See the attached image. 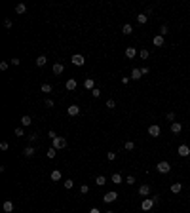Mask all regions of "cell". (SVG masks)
<instances>
[{
  "label": "cell",
  "instance_id": "28",
  "mask_svg": "<svg viewBox=\"0 0 190 213\" xmlns=\"http://www.w3.org/2000/svg\"><path fill=\"white\" fill-rule=\"evenodd\" d=\"M51 90H53L51 84H42V91H44V93H51Z\"/></svg>",
  "mask_w": 190,
  "mask_h": 213
},
{
  "label": "cell",
  "instance_id": "47",
  "mask_svg": "<svg viewBox=\"0 0 190 213\" xmlns=\"http://www.w3.org/2000/svg\"><path fill=\"white\" fill-rule=\"evenodd\" d=\"M19 63H21V61H19V59H17V57H14V59H12V65H15V67H17V65H19Z\"/></svg>",
  "mask_w": 190,
  "mask_h": 213
},
{
  "label": "cell",
  "instance_id": "24",
  "mask_svg": "<svg viewBox=\"0 0 190 213\" xmlns=\"http://www.w3.org/2000/svg\"><path fill=\"white\" fill-rule=\"evenodd\" d=\"M122 32H124V34H131V32H133V27L129 25V23H126V25L122 27Z\"/></svg>",
  "mask_w": 190,
  "mask_h": 213
},
{
  "label": "cell",
  "instance_id": "25",
  "mask_svg": "<svg viewBox=\"0 0 190 213\" xmlns=\"http://www.w3.org/2000/svg\"><path fill=\"white\" fill-rule=\"evenodd\" d=\"M141 76H143V74H141V68H133V71H131V78H133V80H139Z\"/></svg>",
  "mask_w": 190,
  "mask_h": 213
},
{
  "label": "cell",
  "instance_id": "5",
  "mask_svg": "<svg viewBox=\"0 0 190 213\" xmlns=\"http://www.w3.org/2000/svg\"><path fill=\"white\" fill-rule=\"evenodd\" d=\"M103 200H105V202H107V204H112V202H116V200H118V192H107V194H105L103 196Z\"/></svg>",
  "mask_w": 190,
  "mask_h": 213
},
{
  "label": "cell",
  "instance_id": "42",
  "mask_svg": "<svg viewBox=\"0 0 190 213\" xmlns=\"http://www.w3.org/2000/svg\"><path fill=\"white\" fill-rule=\"evenodd\" d=\"M46 107H48V109H51V107H53V101H51V99H46Z\"/></svg>",
  "mask_w": 190,
  "mask_h": 213
},
{
  "label": "cell",
  "instance_id": "39",
  "mask_svg": "<svg viewBox=\"0 0 190 213\" xmlns=\"http://www.w3.org/2000/svg\"><path fill=\"white\" fill-rule=\"evenodd\" d=\"M126 183H127V185H133V183H135V177H133V175H129V177L126 179Z\"/></svg>",
  "mask_w": 190,
  "mask_h": 213
},
{
  "label": "cell",
  "instance_id": "19",
  "mask_svg": "<svg viewBox=\"0 0 190 213\" xmlns=\"http://www.w3.org/2000/svg\"><path fill=\"white\" fill-rule=\"evenodd\" d=\"M146 21H148V15H146V14H139V15H137V23H139V25H145Z\"/></svg>",
  "mask_w": 190,
  "mask_h": 213
},
{
  "label": "cell",
  "instance_id": "41",
  "mask_svg": "<svg viewBox=\"0 0 190 213\" xmlns=\"http://www.w3.org/2000/svg\"><path fill=\"white\" fill-rule=\"evenodd\" d=\"M107 158H109V160H116V152H107Z\"/></svg>",
  "mask_w": 190,
  "mask_h": 213
},
{
  "label": "cell",
  "instance_id": "1",
  "mask_svg": "<svg viewBox=\"0 0 190 213\" xmlns=\"http://www.w3.org/2000/svg\"><path fill=\"white\" fill-rule=\"evenodd\" d=\"M51 145H53V149H65V147H67V139L57 135L53 141H51Z\"/></svg>",
  "mask_w": 190,
  "mask_h": 213
},
{
  "label": "cell",
  "instance_id": "45",
  "mask_svg": "<svg viewBox=\"0 0 190 213\" xmlns=\"http://www.w3.org/2000/svg\"><path fill=\"white\" fill-rule=\"evenodd\" d=\"M48 137H51V141H53L57 135H55V131H51V129H50V131H48Z\"/></svg>",
  "mask_w": 190,
  "mask_h": 213
},
{
  "label": "cell",
  "instance_id": "23",
  "mask_svg": "<svg viewBox=\"0 0 190 213\" xmlns=\"http://www.w3.org/2000/svg\"><path fill=\"white\" fill-rule=\"evenodd\" d=\"M105 183H107V177H105V175H99L97 179H95V185H97V186H103Z\"/></svg>",
  "mask_w": 190,
  "mask_h": 213
},
{
  "label": "cell",
  "instance_id": "36",
  "mask_svg": "<svg viewBox=\"0 0 190 213\" xmlns=\"http://www.w3.org/2000/svg\"><path fill=\"white\" fill-rule=\"evenodd\" d=\"M15 135H17V137H23V135H25L23 127H15Z\"/></svg>",
  "mask_w": 190,
  "mask_h": 213
},
{
  "label": "cell",
  "instance_id": "20",
  "mask_svg": "<svg viewBox=\"0 0 190 213\" xmlns=\"http://www.w3.org/2000/svg\"><path fill=\"white\" fill-rule=\"evenodd\" d=\"M152 44H154V46H158V48H162V46H163V36H160V34H158V36H154Z\"/></svg>",
  "mask_w": 190,
  "mask_h": 213
},
{
  "label": "cell",
  "instance_id": "48",
  "mask_svg": "<svg viewBox=\"0 0 190 213\" xmlns=\"http://www.w3.org/2000/svg\"><path fill=\"white\" fill-rule=\"evenodd\" d=\"M90 213H101V211H99L97 208H93V209H90Z\"/></svg>",
  "mask_w": 190,
  "mask_h": 213
},
{
  "label": "cell",
  "instance_id": "15",
  "mask_svg": "<svg viewBox=\"0 0 190 213\" xmlns=\"http://www.w3.org/2000/svg\"><path fill=\"white\" fill-rule=\"evenodd\" d=\"M31 124H32V120H31V116H29V114L21 116V126H23V127H29Z\"/></svg>",
  "mask_w": 190,
  "mask_h": 213
},
{
  "label": "cell",
  "instance_id": "34",
  "mask_svg": "<svg viewBox=\"0 0 190 213\" xmlns=\"http://www.w3.org/2000/svg\"><path fill=\"white\" fill-rule=\"evenodd\" d=\"M139 55H141V59H148V50H141Z\"/></svg>",
  "mask_w": 190,
  "mask_h": 213
},
{
  "label": "cell",
  "instance_id": "18",
  "mask_svg": "<svg viewBox=\"0 0 190 213\" xmlns=\"http://www.w3.org/2000/svg\"><path fill=\"white\" fill-rule=\"evenodd\" d=\"M181 190H182V185H181V183H173V185H171V192H173V194H179Z\"/></svg>",
  "mask_w": 190,
  "mask_h": 213
},
{
  "label": "cell",
  "instance_id": "44",
  "mask_svg": "<svg viewBox=\"0 0 190 213\" xmlns=\"http://www.w3.org/2000/svg\"><path fill=\"white\" fill-rule=\"evenodd\" d=\"M36 139H38L36 133H31V135H29V141H36Z\"/></svg>",
  "mask_w": 190,
  "mask_h": 213
},
{
  "label": "cell",
  "instance_id": "29",
  "mask_svg": "<svg viewBox=\"0 0 190 213\" xmlns=\"http://www.w3.org/2000/svg\"><path fill=\"white\" fill-rule=\"evenodd\" d=\"M55 152H57V149H48V158H55Z\"/></svg>",
  "mask_w": 190,
  "mask_h": 213
},
{
  "label": "cell",
  "instance_id": "32",
  "mask_svg": "<svg viewBox=\"0 0 190 213\" xmlns=\"http://www.w3.org/2000/svg\"><path fill=\"white\" fill-rule=\"evenodd\" d=\"M135 149V143H133V141H127L126 143V150H133Z\"/></svg>",
  "mask_w": 190,
  "mask_h": 213
},
{
  "label": "cell",
  "instance_id": "16",
  "mask_svg": "<svg viewBox=\"0 0 190 213\" xmlns=\"http://www.w3.org/2000/svg\"><path fill=\"white\" fill-rule=\"evenodd\" d=\"M50 177H51V181H61V177H63V173L59 171V169H53Z\"/></svg>",
  "mask_w": 190,
  "mask_h": 213
},
{
  "label": "cell",
  "instance_id": "33",
  "mask_svg": "<svg viewBox=\"0 0 190 213\" xmlns=\"http://www.w3.org/2000/svg\"><path fill=\"white\" fill-rule=\"evenodd\" d=\"M114 107H116V103H114V99H109V101H107V109H110V110H112Z\"/></svg>",
  "mask_w": 190,
  "mask_h": 213
},
{
  "label": "cell",
  "instance_id": "14",
  "mask_svg": "<svg viewBox=\"0 0 190 213\" xmlns=\"http://www.w3.org/2000/svg\"><path fill=\"white\" fill-rule=\"evenodd\" d=\"M76 80H74V78H70V80H67V84H65V88H67L68 91H72V90H76Z\"/></svg>",
  "mask_w": 190,
  "mask_h": 213
},
{
  "label": "cell",
  "instance_id": "4",
  "mask_svg": "<svg viewBox=\"0 0 190 213\" xmlns=\"http://www.w3.org/2000/svg\"><path fill=\"white\" fill-rule=\"evenodd\" d=\"M156 169H158L160 173H169L171 171V166H169V162H158Z\"/></svg>",
  "mask_w": 190,
  "mask_h": 213
},
{
  "label": "cell",
  "instance_id": "22",
  "mask_svg": "<svg viewBox=\"0 0 190 213\" xmlns=\"http://www.w3.org/2000/svg\"><path fill=\"white\" fill-rule=\"evenodd\" d=\"M63 71H65L63 63H55V65H53V73H55V74H61Z\"/></svg>",
  "mask_w": 190,
  "mask_h": 213
},
{
  "label": "cell",
  "instance_id": "10",
  "mask_svg": "<svg viewBox=\"0 0 190 213\" xmlns=\"http://www.w3.org/2000/svg\"><path fill=\"white\" fill-rule=\"evenodd\" d=\"M188 154H190V149H188V145H181V147H179V156L186 158Z\"/></svg>",
  "mask_w": 190,
  "mask_h": 213
},
{
  "label": "cell",
  "instance_id": "12",
  "mask_svg": "<svg viewBox=\"0 0 190 213\" xmlns=\"http://www.w3.org/2000/svg\"><path fill=\"white\" fill-rule=\"evenodd\" d=\"M84 88H86V90H90V91H93V90H95L93 78H86V82H84Z\"/></svg>",
  "mask_w": 190,
  "mask_h": 213
},
{
  "label": "cell",
  "instance_id": "11",
  "mask_svg": "<svg viewBox=\"0 0 190 213\" xmlns=\"http://www.w3.org/2000/svg\"><path fill=\"white\" fill-rule=\"evenodd\" d=\"M181 131H182V124L181 122H173L171 124V133L177 135V133H181Z\"/></svg>",
  "mask_w": 190,
  "mask_h": 213
},
{
  "label": "cell",
  "instance_id": "13",
  "mask_svg": "<svg viewBox=\"0 0 190 213\" xmlns=\"http://www.w3.org/2000/svg\"><path fill=\"white\" fill-rule=\"evenodd\" d=\"M139 194L141 196H148L150 194V185H141L139 186Z\"/></svg>",
  "mask_w": 190,
  "mask_h": 213
},
{
  "label": "cell",
  "instance_id": "21",
  "mask_svg": "<svg viewBox=\"0 0 190 213\" xmlns=\"http://www.w3.org/2000/svg\"><path fill=\"white\" fill-rule=\"evenodd\" d=\"M34 63H36V67H44V65L48 63V59H46L44 55H40V57H36V61H34Z\"/></svg>",
  "mask_w": 190,
  "mask_h": 213
},
{
  "label": "cell",
  "instance_id": "9",
  "mask_svg": "<svg viewBox=\"0 0 190 213\" xmlns=\"http://www.w3.org/2000/svg\"><path fill=\"white\" fill-rule=\"evenodd\" d=\"M135 55H137V50L133 48V46H127V48H126V57L127 59H133Z\"/></svg>",
  "mask_w": 190,
  "mask_h": 213
},
{
  "label": "cell",
  "instance_id": "30",
  "mask_svg": "<svg viewBox=\"0 0 190 213\" xmlns=\"http://www.w3.org/2000/svg\"><path fill=\"white\" fill-rule=\"evenodd\" d=\"M167 32H169V29L165 27V25H162V29H160V36H165Z\"/></svg>",
  "mask_w": 190,
  "mask_h": 213
},
{
  "label": "cell",
  "instance_id": "8",
  "mask_svg": "<svg viewBox=\"0 0 190 213\" xmlns=\"http://www.w3.org/2000/svg\"><path fill=\"white\" fill-rule=\"evenodd\" d=\"M2 209H4L6 213H12L14 211V202H12V200H6L4 204H2Z\"/></svg>",
  "mask_w": 190,
  "mask_h": 213
},
{
  "label": "cell",
  "instance_id": "38",
  "mask_svg": "<svg viewBox=\"0 0 190 213\" xmlns=\"http://www.w3.org/2000/svg\"><path fill=\"white\" fill-rule=\"evenodd\" d=\"M91 95H93V97H99L101 95V90H99V88H95V90L91 91Z\"/></svg>",
  "mask_w": 190,
  "mask_h": 213
},
{
  "label": "cell",
  "instance_id": "46",
  "mask_svg": "<svg viewBox=\"0 0 190 213\" xmlns=\"http://www.w3.org/2000/svg\"><path fill=\"white\" fill-rule=\"evenodd\" d=\"M141 74H143V76H145V74H148V67H143V68H141Z\"/></svg>",
  "mask_w": 190,
  "mask_h": 213
},
{
  "label": "cell",
  "instance_id": "7",
  "mask_svg": "<svg viewBox=\"0 0 190 213\" xmlns=\"http://www.w3.org/2000/svg\"><path fill=\"white\" fill-rule=\"evenodd\" d=\"M67 114L68 116H78V114H80V107H78V105H70L67 109Z\"/></svg>",
  "mask_w": 190,
  "mask_h": 213
},
{
  "label": "cell",
  "instance_id": "17",
  "mask_svg": "<svg viewBox=\"0 0 190 213\" xmlns=\"http://www.w3.org/2000/svg\"><path fill=\"white\" fill-rule=\"evenodd\" d=\"M34 152H36V150H34V147H25V150H23V154L27 156V158L34 156Z\"/></svg>",
  "mask_w": 190,
  "mask_h": 213
},
{
  "label": "cell",
  "instance_id": "43",
  "mask_svg": "<svg viewBox=\"0 0 190 213\" xmlns=\"http://www.w3.org/2000/svg\"><path fill=\"white\" fill-rule=\"evenodd\" d=\"M0 149H2V150H8V143H6V141H2V143H0Z\"/></svg>",
  "mask_w": 190,
  "mask_h": 213
},
{
  "label": "cell",
  "instance_id": "40",
  "mask_svg": "<svg viewBox=\"0 0 190 213\" xmlns=\"http://www.w3.org/2000/svg\"><path fill=\"white\" fill-rule=\"evenodd\" d=\"M8 61H2V63H0V71H6V68H8Z\"/></svg>",
  "mask_w": 190,
  "mask_h": 213
},
{
  "label": "cell",
  "instance_id": "27",
  "mask_svg": "<svg viewBox=\"0 0 190 213\" xmlns=\"http://www.w3.org/2000/svg\"><path fill=\"white\" fill-rule=\"evenodd\" d=\"M15 12H17V14H25V12H27V6H25V4H17V6H15Z\"/></svg>",
  "mask_w": 190,
  "mask_h": 213
},
{
  "label": "cell",
  "instance_id": "3",
  "mask_svg": "<svg viewBox=\"0 0 190 213\" xmlns=\"http://www.w3.org/2000/svg\"><path fill=\"white\" fill-rule=\"evenodd\" d=\"M160 133H162V129H160L158 124H152V126H148V135H150V137H160Z\"/></svg>",
  "mask_w": 190,
  "mask_h": 213
},
{
  "label": "cell",
  "instance_id": "6",
  "mask_svg": "<svg viewBox=\"0 0 190 213\" xmlns=\"http://www.w3.org/2000/svg\"><path fill=\"white\" fill-rule=\"evenodd\" d=\"M84 63H86V59H84V55H80V53L72 55V65H76V67H82Z\"/></svg>",
  "mask_w": 190,
  "mask_h": 213
},
{
  "label": "cell",
  "instance_id": "35",
  "mask_svg": "<svg viewBox=\"0 0 190 213\" xmlns=\"http://www.w3.org/2000/svg\"><path fill=\"white\" fill-rule=\"evenodd\" d=\"M80 192H82V194H87V192H90V186H87V185H82L80 186Z\"/></svg>",
  "mask_w": 190,
  "mask_h": 213
},
{
  "label": "cell",
  "instance_id": "2",
  "mask_svg": "<svg viewBox=\"0 0 190 213\" xmlns=\"http://www.w3.org/2000/svg\"><path fill=\"white\" fill-rule=\"evenodd\" d=\"M154 205H156V204H154L152 198H145L143 202H141V209H143V211H150Z\"/></svg>",
  "mask_w": 190,
  "mask_h": 213
},
{
  "label": "cell",
  "instance_id": "31",
  "mask_svg": "<svg viewBox=\"0 0 190 213\" xmlns=\"http://www.w3.org/2000/svg\"><path fill=\"white\" fill-rule=\"evenodd\" d=\"M63 185H65V188H72V186H74V183H72V179H67V181H65Z\"/></svg>",
  "mask_w": 190,
  "mask_h": 213
},
{
  "label": "cell",
  "instance_id": "49",
  "mask_svg": "<svg viewBox=\"0 0 190 213\" xmlns=\"http://www.w3.org/2000/svg\"><path fill=\"white\" fill-rule=\"evenodd\" d=\"M105 213H114V211H105Z\"/></svg>",
  "mask_w": 190,
  "mask_h": 213
},
{
  "label": "cell",
  "instance_id": "37",
  "mask_svg": "<svg viewBox=\"0 0 190 213\" xmlns=\"http://www.w3.org/2000/svg\"><path fill=\"white\" fill-rule=\"evenodd\" d=\"M165 118H167L169 122L173 124V120H175V112H167V116H165Z\"/></svg>",
  "mask_w": 190,
  "mask_h": 213
},
{
  "label": "cell",
  "instance_id": "26",
  "mask_svg": "<svg viewBox=\"0 0 190 213\" xmlns=\"http://www.w3.org/2000/svg\"><path fill=\"white\" fill-rule=\"evenodd\" d=\"M110 179H112V183H116V185H120V183H122V175H120V173H112V177H110Z\"/></svg>",
  "mask_w": 190,
  "mask_h": 213
}]
</instances>
